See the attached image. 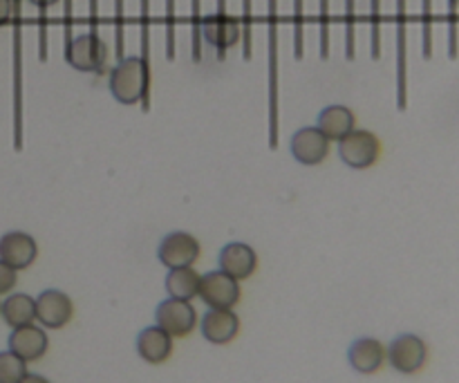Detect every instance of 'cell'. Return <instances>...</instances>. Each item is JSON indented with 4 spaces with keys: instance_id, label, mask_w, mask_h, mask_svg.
I'll list each match as a JSON object with an SVG mask.
<instances>
[{
    "instance_id": "obj_1",
    "label": "cell",
    "mask_w": 459,
    "mask_h": 383,
    "mask_svg": "<svg viewBox=\"0 0 459 383\" xmlns=\"http://www.w3.org/2000/svg\"><path fill=\"white\" fill-rule=\"evenodd\" d=\"M151 63L142 57H124L110 72V92L121 106L142 103V110H151Z\"/></svg>"
},
{
    "instance_id": "obj_2",
    "label": "cell",
    "mask_w": 459,
    "mask_h": 383,
    "mask_svg": "<svg viewBox=\"0 0 459 383\" xmlns=\"http://www.w3.org/2000/svg\"><path fill=\"white\" fill-rule=\"evenodd\" d=\"M278 0H269V148L276 151L281 137L278 103Z\"/></svg>"
},
{
    "instance_id": "obj_3",
    "label": "cell",
    "mask_w": 459,
    "mask_h": 383,
    "mask_svg": "<svg viewBox=\"0 0 459 383\" xmlns=\"http://www.w3.org/2000/svg\"><path fill=\"white\" fill-rule=\"evenodd\" d=\"M65 61L79 72H99L106 70L108 63V45L103 43L99 31L90 30L88 34L72 36L65 45Z\"/></svg>"
},
{
    "instance_id": "obj_4",
    "label": "cell",
    "mask_w": 459,
    "mask_h": 383,
    "mask_svg": "<svg viewBox=\"0 0 459 383\" xmlns=\"http://www.w3.org/2000/svg\"><path fill=\"white\" fill-rule=\"evenodd\" d=\"M385 361L402 375H417L429 363V345L417 335H399L385 348Z\"/></svg>"
},
{
    "instance_id": "obj_5",
    "label": "cell",
    "mask_w": 459,
    "mask_h": 383,
    "mask_svg": "<svg viewBox=\"0 0 459 383\" xmlns=\"http://www.w3.org/2000/svg\"><path fill=\"white\" fill-rule=\"evenodd\" d=\"M197 323H200V317H197V309L193 308L191 300H179L169 296L155 309V326L169 332L173 339H186L188 335H193Z\"/></svg>"
},
{
    "instance_id": "obj_6",
    "label": "cell",
    "mask_w": 459,
    "mask_h": 383,
    "mask_svg": "<svg viewBox=\"0 0 459 383\" xmlns=\"http://www.w3.org/2000/svg\"><path fill=\"white\" fill-rule=\"evenodd\" d=\"M381 155V142L370 130H357L345 135L339 142V157L354 170H366L377 164Z\"/></svg>"
},
{
    "instance_id": "obj_7",
    "label": "cell",
    "mask_w": 459,
    "mask_h": 383,
    "mask_svg": "<svg viewBox=\"0 0 459 383\" xmlns=\"http://www.w3.org/2000/svg\"><path fill=\"white\" fill-rule=\"evenodd\" d=\"M240 36V21L227 12V0H218V12L213 16L202 18V39L218 49L220 58H224L227 49H231Z\"/></svg>"
},
{
    "instance_id": "obj_8",
    "label": "cell",
    "mask_w": 459,
    "mask_h": 383,
    "mask_svg": "<svg viewBox=\"0 0 459 383\" xmlns=\"http://www.w3.org/2000/svg\"><path fill=\"white\" fill-rule=\"evenodd\" d=\"M197 296L209 309H233L240 303L242 287L236 278L215 269V272L202 274Z\"/></svg>"
},
{
    "instance_id": "obj_9",
    "label": "cell",
    "mask_w": 459,
    "mask_h": 383,
    "mask_svg": "<svg viewBox=\"0 0 459 383\" xmlns=\"http://www.w3.org/2000/svg\"><path fill=\"white\" fill-rule=\"evenodd\" d=\"M202 247L195 236L186 231H173L160 242L157 247V260L164 265L166 269L178 267H193L200 260Z\"/></svg>"
},
{
    "instance_id": "obj_10",
    "label": "cell",
    "mask_w": 459,
    "mask_h": 383,
    "mask_svg": "<svg viewBox=\"0 0 459 383\" xmlns=\"http://www.w3.org/2000/svg\"><path fill=\"white\" fill-rule=\"evenodd\" d=\"M74 317L72 299L61 290H45L36 296V323L45 330H63Z\"/></svg>"
},
{
    "instance_id": "obj_11",
    "label": "cell",
    "mask_w": 459,
    "mask_h": 383,
    "mask_svg": "<svg viewBox=\"0 0 459 383\" xmlns=\"http://www.w3.org/2000/svg\"><path fill=\"white\" fill-rule=\"evenodd\" d=\"M290 148L299 164L318 166L330 155V139L316 126H307V128L296 130L290 142Z\"/></svg>"
},
{
    "instance_id": "obj_12",
    "label": "cell",
    "mask_w": 459,
    "mask_h": 383,
    "mask_svg": "<svg viewBox=\"0 0 459 383\" xmlns=\"http://www.w3.org/2000/svg\"><path fill=\"white\" fill-rule=\"evenodd\" d=\"M7 345H9V350L16 354V357L22 359V361L34 363V361H40V359L48 354L49 339H48V332H45V327L31 323V326L16 327V330H12V335H9V339H7Z\"/></svg>"
},
{
    "instance_id": "obj_13",
    "label": "cell",
    "mask_w": 459,
    "mask_h": 383,
    "mask_svg": "<svg viewBox=\"0 0 459 383\" xmlns=\"http://www.w3.org/2000/svg\"><path fill=\"white\" fill-rule=\"evenodd\" d=\"M39 258V245L25 231H9L0 238V260L16 272L30 269Z\"/></svg>"
},
{
    "instance_id": "obj_14",
    "label": "cell",
    "mask_w": 459,
    "mask_h": 383,
    "mask_svg": "<svg viewBox=\"0 0 459 383\" xmlns=\"http://www.w3.org/2000/svg\"><path fill=\"white\" fill-rule=\"evenodd\" d=\"M258 269V254L247 242H229L220 251V272L229 274L238 283L249 281Z\"/></svg>"
},
{
    "instance_id": "obj_15",
    "label": "cell",
    "mask_w": 459,
    "mask_h": 383,
    "mask_svg": "<svg viewBox=\"0 0 459 383\" xmlns=\"http://www.w3.org/2000/svg\"><path fill=\"white\" fill-rule=\"evenodd\" d=\"M197 326L211 345H229L240 335V318L233 309H209Z\"/></svg>"
},
{
    "instance_id": "obj_16",
    "label": "cell",
    "mask_w": 459,
    "mask_h": 383,
    "mask_svg": "<svg viewBox=\"0 0 459 383\" xmlns=\"http://www.w3.org/2000/svg\"><path fill=\"white\" fill-rule=\"evenodd\" d=\"M175 339L161 327H143L137 336V354L151 366H161L173 357Z\"/></svg>"
},
{
    "instance_id": "obj_17",
    "label": "cell",
    "mask_w": 459,
    "mask_h": 383,
    "mask_svg": "<svg viewBox=\"0 0 459 383\" xmlns=\"http://www.w3.org/2000/svg\"><path fill=\"white\" fill-rule=\"evenodd\" d=\"M348 361L359 375H375L385 366V345L379 339L363 336L350 345Z\"/></svg>"
},
{
    "instance_id": "obj_18",
    "label": "cell",
    "mask_w": 459,
    "mask_h": 383,
    "mask_svg": "<svg viewBox=\"0 0 459 383\" xmlns=\"http://www.w3.org/2000/svg\"><path fill=\"white\" fill-rule=\"evenodd\" d=\"M406 0H397V108H408V40Z\"/></svg>"
},
{
    "instance_id": "obj_19",
    "label": "cell",
    "mask_w": 459,
    "mask_h": 383,
    "mask_svg": "<svg viewBox=\"0 0 459 383\" xmlns=\"http://www.w3.org/2000/svg\"><path fill=\"white\" fill-rule=\"evenodd\" d=\"M316 128L321 130L330 142H341L345 135H350L357 128V117H354V112L350 110L348 106L334 103V106H327L318 112Z\"/></svg>"
},
{
    "instance_id": "obj_20",
    "label": "cell",
    "mask_w": 459,
    "mask_h": 383,
    "mask_svg": "<svg viewBox=\"0 0 459 383\" xmlns=\"http://www.w3.org/2000/svg\"><path fill=\"white\" fill-rule=\"evenodd\" d=\"M0 317L12 330L36 323V299L30 294H9L0 303Z\"/></svg>"
},
{
    "instance_id": "obj_21",
    "label": "cell",
    "mask_w": 459,
    "mask_h": 383,
    "mask_svg": "<svg viewBox=\"0 0 459 383\" xmlns=\"http://www.w3.org/2000/svg\"><path fill=\"white\" fill-rule=\"evenodd\" d=\"M200 281L202 274L195 272V267L169 269V276H166V292H169L170 299L193 300L197 299V292H200Z\"/></svg>"
},
{
    "instance_id": "obj_22",
    "label": "cell",
    "mask_w": 459,
    "mask_h": 383,
    "mask_svg": "<svg viewBox=\"0 0 459 383\" xmlns=\"http://www.w3.org/2000/svg\"><path fill=\"white\" fill-rule=\"evenodd\" d=\"M27 372H30L27 363L21 357H16L12 350L0 353V383H21Z\"/></svg>"
},
{
    "instance_id": "obj_23",
    "label": "cell",
    "mask_w": 459,
    "mask_h": 383,
    "mask_svg": "<svg viewBox=\"0 0 459 383\" xmlns=\"http://www.w3.org/2000/svg\"><path fill=\"white\" fill-rule=\"evenodd\" d=\"M357 54V0H345V57L354 61Z\"/></svg>"
},
{
    "instance_id": "obj_24",
    "label": "cell",
    "mask_w": 459,
    "mask_h": 383,
    "mask_svg": "<svg viewBox=\"0 0 459 383\" xmlns=\"http://www.w3.org/2000/svg\"><path fill=\"white\" fill-rule=\"evenodd\" d=\"M370 52L375 61L381 57V0H370Z\"/></svg>"
},
{
    "instance_id": "obj_25",
    "label": "cell",
    "mask_w": 459,
    "mask_h": 383,
    "mask_svg": "<svg viewBox=\"0 0 459 383\" xmlns=\"http://www.w3.org/2000/svg\"><path fill=\"white\" fill-rule=\"evenodd\" d=\"M191 49H193V61H202V12H200V0H191Z\"/></svg>"
},
{
    "instance_id": "obj_26",
    "label": "cell",
    "mask_w": 459,
    "mask_h": 383,
    "mask_svg": "<svg viewBox=\"0 0 459 383\" xmlns=\"http://www.w3.org/2000/svg\"><path fill=\"white\" fill-rule=\"evenodd\" d=\"M305 54V12L303 0H294V57L303 58Z\"/></svg>"
},
{
    "instance_id": "obj_27",
    "label": "cell",
    "mask_w": 459,
    "mask_h": 383,
    "mask_svg": "<svg viewBox=\"0 0 459 383\" xmlns=\"http://www.w3.org/2000/svg\"><path fill=\"white\" fill-rule=\"evenodd\" d=\"M318 48H321V58L330 57V0H321V12H318Z\"/></svg>"
},
{
    "instance_id": "obj_28",
    "label": "cell",
    "mask_w": 459,
    "mask_h": 383,
    "mask_svg": "<svg viewBox=\"0 0 459 383\" xmlns=\"http://www.w3.org/2000/svg\"><path fill=\"white\" fill-rule=\"evenodd\" d=\"M421 25H424V57H433V0H421Z\"/></svg>"
},
{
    "instance_id": "obj_29",
    "label": "cell",
    "mask_w": 459,
    "mask_h": 383,
    "mask_svg": "<svg viewBox=\"0 0 459 383\" xmlns=\"http://www.w3.org/2000/svg\"><path fill=\"white\" fill-rule=\"evenodd\" d=\"M39 7L40 13V61H48V9L56 4L58 0H30Z\"/></svg>"
},
{
    "instance_id": "obj_30",
    "label": "cell",
    "mask_w": 459,
    "mask_h": 383,
    "mask_svg": "<svg viewBox=\"0 0 459 383\" xmlns=\"http://www.w3.org/2000/svg\"><path fill=\"white\" fill-rule=\"evenodd\" d=\"M126 16H124V0H115V52L117 58H124V36H126Z\"/></svg>"
},
{
    "instance_id": "obj_31",
    "label": "cell",
    "mask_w": 459,
    "mask_h": 383,
    "mask_svg": "<svg viewBox=\"0 0 459 383\" xmlns=\"http://www.w3.org/2000/svg\"><path fill=\"white\" fill-rule=\"evenodd\" d=\"M251 0H242V18H240V31H242V57L249 61L251 58Z\"/></svg>"
},
{
    "instance_id": "obj_32",
    "label": "cell",
    "mask_w": 459,
    "mask_h": 383,
    "mask_svg": "<svg viewBox=\"0 0 459 383\" xmlns=\"http://www.w3.org/2000/svg\"><path fill=\"white\" fill-rule=\"evenodd\" d=\"M166 58L175 61V0H166Z\"/></svg>"
},
{
    "instance_id": "obj_33",
    "label": "cell",
    "mask_w": 459,
    "mask_h": 383,
    "mask_svg": "<svg viewBox=\"0 0 459 383\" xmlns=\"http://www.w3.org/2000/svg\"><path fill=\"white\" fill-rule=\"evenodd\" d=\"M151 0H142V54L139 57L146 63H151L148 54H151Z\"/></svg>"
},
{
    "instance_id": "obj_34",
    "label": "cell",
    "mask_w": 459,
    "mask_h": 383,
    "mask_svg": "<svg viewBox=\"0 0 459 383\" xmlns=\"http://www.w3.org/2000/svg\"><path fill=\"white\" fill-rule=\"evenodd\" d=\"M457 7L459 0H448V57H457Z\"/></svg>"
},
{
    "instance_id": "obj_35",
    "label": "cell",
    "mask_w": 459,
    "mask_h": 383,
    "mask_svg": "<svg viewBox=\"0 0 459 383\" xmlns=\"http://www.w3.org/2000/svg\"><path fill=\"white\" fill-rule=\"evenodd\" d=\"M18 283V272L13 267H9L7 263L0 260V296L4 294H12L13 287Z\"/></svg>"
},
{
    "instance_id": "obj_36",
    "label": "cell",
    "mask_w": 459,
    "mask_h": 383,
    "mask_svg": "<svg viewBox=\"0 0 459 383\" xmlns=\"http://www.w3.org/2000/svg\"><path fill=\"white\" fill-rule=\"evenodd\" d=\"M12 18V0H0V25Z\"/></svg>"
},
{
    "instance_id": "obj_37",
    "label": "cell",
    "mask_w": 459,
    "mask_h": 383,
    "mask_svg": "<svg viewBox=\"0 0 459 383\" xmlns=\"http://www.w3.org/2000/svg\"><path fill=\"white\" fill-rule=\"evenodd\" d=\"M21 383H49V379H45L43 375H34V372H27V375L22 377Z\"/></svg>"
}]
</instances>
